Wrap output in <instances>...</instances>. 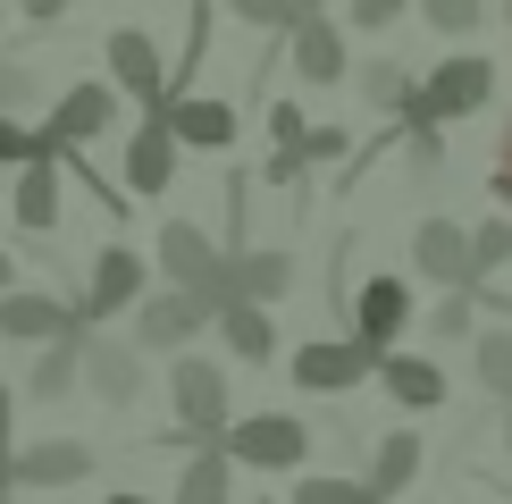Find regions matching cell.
Masks as SVG:
<instances>
[{"instance_id": "cell-22", "label": "cell", "mask_w": 512, "mask_h": 504, "mask_svg": "<svg viewBox=\"0 0 512 504\" xmlns=\"http://www.w3.org/2000/svg\"><path fill=\"white\" fill-rule=\"evenodd\" d=\"M219 328H227V345H236L244 362H269V345H277V336H269V320H261L252 303H227V311H219Z\"/></svg>"}, {"instance_id": "cell-20", "label": "cell", "mask_w": 512, "mask_h": 504, "mask_svg": "<svg viewBox=\"0 0 512 504\" xmlns=\"http://www.w3.org/2000/svg\"><path fill=\"white\" fill-rule=\"evenodd\" d=\"M76 353H84V336H68V345H51V353H34V370H26V387L42 395V404H59V395L76 387Z\"/></svg>"}, {"instance_id": "cell-29", "label": "cell", "mask_w": 512, "mask_h": 504, "mask_svg": "<svg viewBox=\"0 0 512 504\" xmlns=\"http://www.w3.org/2000/svg\"><path fill=\"white\" fill-rule=\"evenodd\" d=\"M429 26L437 34H471L479 26V0H429Z\"/></svg>"}, {"instance_id": "cell-21", "label": "cell", "mask_w": 512, "mask_h": 504, "mask_svg": "<svg viewBox=\"0 0 512 504\" xmlns=\"http://www.w3.org/2000/svg\"><path fill=\"white\" fill-rule=\"evenodd\" d=\"M412 471H420V437H387V446H378V471L361 479V496H370V504H378V496H395Z\"/></svg>"}, {"instance_id": "cell-31", "label": "cell", "mask_w": 512, "mask_h": 504, "mask_svg": "<svg viewBox=\"0 0 512 504\" xmlns=\"http://www.w3.org/2000/svg\"><path fill=\"white\" fill-rule=\"evenodd\" d=\"M294 160H345V126H311Z\"/></svg>"}, {"instance_id": "cell-1", "label": "cell", "mask_w": 512, "mask_h": 504, "mask_svg": "<svg viewBox=\"0 0 512 504\" xmlns=\"http://www.w3.org/2000/svg\"><path fill=\"white\" fill-rule=\"evenodd\" d=\"M496 93V68L487 59H445V68L420 84L412 101H403V118H412V135H437L445 118H462V110H479V101Z\"/></svg>"}, {"instance_id": "cell-8", "label": "cell", "mask_w": 512, "mask_h": 504, "mask_svg": "<svg viewBox=\"0 0 512 504\" xmlns=\"http://www.w3.org/2000/svg\"><path fill=\"white\" fill-rule=\"evenodd\" d=\"M152 118L168 126V143H194V152H227V135H236L227 101H160Z\"/></svg>"}, {"instance_id": "cell-4", "label": "cell", "mask_w": 512, "mask_h": 504, "mask_svg": "<svg viewBox=\"0 0 512 504\" xmlns=\"http://www.w3.org/2000/svg\"><path fill=\"white\" fill-rule=\"evenodd\" d=\"M168 395H177V420L194 437H227V378H219V362H177Z\"/></svg>"}, {"instance_id": "cell-16", "label": "cell", "mask_w": 512, "mask_h": 504, "mask_svg": "<svg viewBox=\"0 0 512 504\" xmlns=\"http://www.w3.org/2000/svg\"><path fill=\"white\" fill-rule=\"evenodd\" d=\"M168 168H177V143H168V126L152 118L126 143V185H135V194H168Z\"/></svg>"}, {"instance_id": "cell-40", "label": "cell", "mask_w": 512, "mask_h": 504, "mask_svg": "<svg viewBox=\"0 0 512 504\" xmlns=\"http://www.w3.org/2000/svg\"><path fill=\"white\" fill-rule=\"evenodd\" d=\"M0 479H9V462H0Z\"/></svg>"}, {"instance_id": "cell-39", "label": "cell", "mask_w": 512, "mask_h": 504, "mask_svg": "<svg viewBox=\"0 0 512 504\" xmlns=\"http://www.w3.org/2000/svg\"><path fill=\"white\" fill-rule=\"evenodd\" d=\"M0 286H9V252H0Z\"/></svg>"}, {"instance_id": "cell-36", "label": "cell", "mask_w": 512, "mask_h": 504, "mask_svg": "<svg viewBox=\"0 0 512 504\" xmlns=\"http://www.w3.org/2000/svg\"><path fill=\"white\" fill-rule=\"evenodd\" d=\"M0 462H9V387H0Z\"/></svg>"}, {"instance_id": "cell-37", "label": "cell", "mask_w": 512, "mask_h": 504, "mask_svg": "<svg viewBox=\"0 0 512 504\" xmlns=\"http://www.w3.org/2000/svg\"><path fill=\"white\" fill-rule=\"evenodd\" d=\"M504 446H512V404H504Z\"/></svg>"}, {"instance_id": "cell-34", "label": "cell", "mask_w": 512, "mask_h": 504, "mask_svg": "<svg viewBox=\"0 0 512 504\" xmlns=\"http://www.w3.org/2000/svg\"><path fill=\"white\" fill-rule=\"evenodd\" d=\"M26 93H34V76H26V68H0V118H9Z\"/></svg>"}, {"instance_id": "cell-9", "label": "cell", "mask_w": 512, "mask_h": 504, "mask_svg": "<svg viewBox=\"0 0 512 504\" xmlns=\"http://www.w3.org/2000/svg\"><path fill=\"white\" fill-rule=\"evenodd\" d=\"M412 252H420V269L445 286V294H471L479 278H471V244H462V227H445V219H420V236H412Z\"/></svg>"}, {"instance_id": "cell-25", "label": "cell", "mask_w": 512, "mask_h": 504, "mask_svg": "<svg viewBox=\"0 0 512 504\" xmlns=\"http://www.w3.org/2000/svg\"><path fill=\"white\" fill-rule=\"evenodd\" d=\"M361 93H370V110H403V101H412V76H403L395 59H378V68L361 76Z\"/></svg>"}, {"instance_id": "cell-32", "label": "cell", "mask_w": 512, "mask_h": 504, "mask_svg": "<svg viewBox=\"0 0 512 504\" xmlns=\"http://www.w3.org/2000/svg\"><path fill=\"white\" fill-rule=\"evenodd\" d=\"M437 336H471V294H445L437 303Z\"/></svg>"}, {"instance_id": "cell-12", "label": "cell", "mask_w": 512, "mask_h": 504, "mask_svg": "<svg viewBox=\"0 0 512 504\" xmlns=\"http://www.w3.org/2000/svg\"><path fill=\"white\" fill-rule=\"evenodd\" d=\"M202 311H210V294H160V303H143V345H152V353H177L185 336L202 328Z\"/></svg>"}, {"instance_id": "cell-18", "label": "cell", "mask_w": 512, "mask_h": 504, "mask_svg": "<svg viewBox=\"0 0 512 504\" xmlns=\"http://www.w3.org/2000/svg\"><path fill=\"white\" fill-rule=\"evenodd\" d=\"M361 370H370V362H361V353L353 345H328V336H319V345H303V353H294V378H303V387H353V378Z\"/></svg>"}, {"instance_id": "cell-19", "label": "cell", "mask_w": 512, "mask_h": 504, "mask_svg": "<svg viewBox=\"0 0 512 504\" xmlns=\"http://www.w3.org/2000/svg\"><path fill=\"white\" fill-rule=\"evenodd\" d=\"M17 219L34 227V236H51L59 227V160H34L26 185H17Z\"/></svg>"}, {"instance_id": "cell-13", "label": "cell", "mask_w": 512, "mask_h": 504, "mask_svg": "<svg viewBox=\"0 0 512 504\" xmlns=\"http://www.w3.org/2000/svg\"><path fill=\"white\" fill-rule=\"evenodd\" d=\"M110 68H118V84H126V93H143L152 110L168 101V84H160V51H152V42H143L135 26H118V34H110Z\"/></svg>"}, {"instance_id": "cell-14", "label": "cell", "mask_w": 512, "mask_h": 504, "mask_svg": "<svg viewBox=\"0 0 512 504\" xmlns=\"http://www.w3.org/2000/svg\"><path fill=\"white\" fill-rule=\"evenodd\" d=\"M378 378H387V395H395V404H412V412H437L445 404V370L420 362V353H387Z\"/></svg>"}, {"instance_id": "cell-5", "label": "cell", "mask_w": 512, "mask_h": 504, "mask_svg": "<svg viewBox=\"0 0 512 504\" xmlns=\"http://www.w3.org/2000/svg\"><path fill=\"white\" fill-rule=\"evenodd\" d=\"M403 311H412V294H403V278H370L353 303V353L361 362H387V336L403 328Z\"/></svg>"}, {"instance_id": "cell-35", "label": "cell", "mask_w": 512, "mask_h": 504, "mask_svg": "<svg viewBox=\"0 0 512 504\" xmlns=\"http://www.w3.org/2000/svg\"><path fill=\"white\" fill-rule=\"evenodd\" d=\"M496 194L512 202V126H504V143H496Z\"/></svg>"}, {"instance_id": "cell-27", "label": "cell", "mask_w": 512, "mask_h": 504, "mask_svg": "<svg viewBox=\"0 0 512 504\" xmlns=\"http://www.w3.org/2000/svg\"><path fill=\"white\" fill-rule=\"evenodd\" d=\"M479 378L512 404V336H479Z\"/></svg>"}, {"instance_id": "cell-2", "label": "cell", "mask_w": 512, "mask_h": 504, "mask_svg": "<svg viewBox=\"0 0 512 504\" xmlns=\"http://www.w3.org/2000/svg\"><path fill=\"white\" fill-rule=\"evenodd\" d=\"M311 454V429L286 412H261V420H236L227 429V454L219 462H244V471H294V462Z\"/></svg>"}, {"instance_id": "cell-28", "label": "cell", "mask_w": 512, "mask_h": 504, "mask_svg": "<svg viewBox=\"0 0 512 504\" xmlns=\"http://www.w3.org/2000/svg\"><path fill=\"white\" fill-rule=\"evenodd\" d=\"M294 504H370L353 488V479H303V488H294Z\"/></svg>"}, {"instance_id": "cell-33", "label": "cell", "mask_w": 512, "mask_h": 504, "mask_svg": "<svg viewBox=\"0 0 512 504\" xmlns=\"http://www.w3.org/2000/svg\"><path fill=\"white\" fill-rule=\"evenodd\" d=\"M353 26H361V34H378V26H395V0H353Z\"/></svg>"}, {"instance_id": "cell-23", "label": "cell", "mask_w": 512, "mask_h": 504, "mask_svg": "<svg viewBox=\"0 0 512 504\" xmlns=\"http://www.w3.org/2000/svg\"><path fill=\"white\" fill-rule=\"evenodd\" d=\"M177 504H227V462H219V454L185 462V479H177Z\"/></svg>"}, {"instance_id": "cell-30", "label": "cell", "mask_w": 512, "mask_h": 504, "mask_svg": "<svg viewBox=\"0 0 512 504\" xmlns=\"http://www.w3.org/2000/svg\"><path fill=\"white\" fill-rule=\"evenodd\" d=\"M269 135H277V152H303L311 126H303V110H294V101H277V110H269Z\"/></svg>"}, {"instance_id": "cell-17", "label": "cell", "mask_w": 512, "mask_h": 504, "mask_svg": "<svg viewBox=\"0 0 512 504\" xmlns=\"http://www.w3.org/2000/svg\"><path fill=\"white\" fill-rule=\"evenodd\" d=\"M294 76H311V84L345 76V42H336L328 17H303V26H294Z\"/></svg>"}, {"instance_id": "cell-15", "label": "cell", "mask_w": 512, "mask_h": 504, "mask_svg": "<svg viewBox=\"0 0 512 504\" xmlns=\"http://www.w3.org/2000/svg\"><path fill=\"white\" fill-rule=\"evenodd\" d=\"M101 126H110V93H101V84H76V93L59 101V118L42 126V135H51L59 152H76V143H93Z\"/></svg>"}, {"instance_id": "cell-10", "label": "cell", "mask_w": 512, "mask_h": 504, "mask_svg": "<svg viewBox=\"0 0 512 504\" xmlns=\"http://www.w3.org/2000/svg\"><path fill=\"white\" fill-rule=\"evenodd\" d=\"M76 370H84V387H93L101 404H135V387H143V362H135V353H126V345H93V336H84Z\"/></svg>"}, {"instance_id": "cell-24", "label": "cell", "mask_w": 512, "mask_h": 504, "mask_svg": "<svg viewBox=\"0 0 512 504\" xmlns=\"http://www.w3.org/2000/svg\"><path fill=\"white\" fill-rule=\"evenodd\" d=\"M462 244H471V278H487V269L512 261V219H487L479 236H462Z\"/></svg>"}, {"instance_id": "cell-7", "label": "cell", "mask_w": 512, "mask_h": 504, "mask_svg": "<svg viewBox=\"0 0 512 504\" xmlns=\"http://www.w3.org/2000/svg\"><path fill=\"white\" fill-rule=\"evenodd\" d=\"M135 294H143V261H135V252H101V261H93V286H84V303H76V320L84 328H93V320H110V311H126V303H135Z\"/></svg>"}, {"instance_id": "cell-38", "label": "cell", "mask_w": 512, "mask_h": 504, "mask_svg": "<svg viewBox=\"0 0 512 504\" xmlns=\"http://www.w3.org/2000/svg\"><path fill=\"white\" fill-rule=\"evenodd\" d=\"M110 504H152V496H110Z\"/></svg>"}, {"instance_id": "cell-3", "label": "cell", "mask_w": 512, "mask_h": 504, "mask_svg": "<svg viewBox=\"0 0 512 504\" xmlns=\"http://www.w3.org/2000/svg\"><path fill=\"white\" fill-rule=\"evenodd\" d=\"M160 269L177 278V294H210V311H227V294H219V252H210L202 227H185V219H168L160 227Z\"/></svg>"}, {"instance_id": "cell-6", "label": "cell", "mask_w": 512, "mask_h": 504, "mask_svg": "<svg viewBox=\"0 0 512 504\" xmlns=\"http://www.w3.org/2000/svg\"><path fill=\"white\" fill-rule=\"evenodd\" d=\"M0 336H26V345H68L84 336V320L51 294H0Z\"/></svg>"}, {"instance_id": "cell-11", "label": "cell", "mask_w": 512, "mask_h": 504, "mask_svg": "<svg viewBox=\"0 0 512 504\" xmlns=\"http://www.w3.org/2000/svg\"><path fill=\"white\" fill-rule=\"evenodd\" d=\"M93 471V454L76 446V437H51V446H26L9 462V479H26V488H76V479Z\"/></svg>"}, {"instance_id": "cell-26", "label": "cell", "mask_w": 512, "mask_h": 504, "mask_svg": "<svg viewBox=\"0 0 512 504\" xmlns=\"http://www.w3.org/2000/svg\"><path fill=\"white\" fill-rule=\"evenodd\" d=\"M0 160H59V143L51 135H26V126H17V118H0Z\"/></svg>"}]
</instances>
